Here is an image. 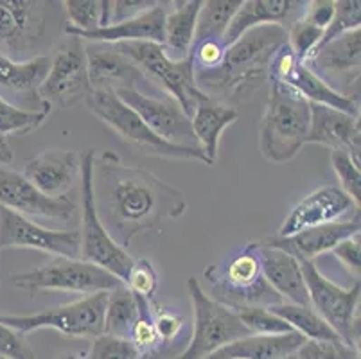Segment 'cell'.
Here are the masks:
<instances>
[{"label":"cell","mask_w":361,"mask_h":359,"mask_svg":"<svg viewBox=\"0 0 361 359\" xmlns=\"http://www.w3.org/2000/svg\"><path fill=\"white\" fill-rule=\"evenodd\" d=\"M241 4L243 0H207V2H202V9L198 13V20H196L195 42L211 38L223 39Z\"/></svg>","instance_id":"33"},{"label":"cell","mask_w":361,"mask_h":359,"mask_svg":"<svg viewBox=\"0 0 361 359\" xmlns=\"http://www.w3.org/2000/svg\"><path fill=\"white\" fill-rule=\"evenodd\" d=\"M304 341L306 340L297 332L281 336L250 334L219 348L207 359H281L284 355L297 354Z\"/></svg>","instance_id":"29"},{"label":"cell","mask_w":361,"mask_h":359,"mask_svg":"<svg viewBox=\"0 0 361 359\" xmlns=\"http://www.w3.org/2000/svg\"><path fill=\"white\" fill-rule=\"evenodd\" d=\"M282 44L286 29L262 25L250 29L226 47L223 63L211 72H196V87L225 107L235 108L250 101L266 83H270V63Z\"/></svg>","instance_id":"2"},{"label":"cell","mask_w":361,"mask_h":359,"mask_svg":"<svg viewBox=\"0 0 361 359\" xmlns=\"http://www.w3.org/2000/svg\"><path fill=\"white\" fill-rule=\"evenodd\" d=\"M281 359H298V358H297V354H290V355H284V358H281Z\"/></svg>","instance_id":"49"},{"label":"cell","mask_w":361,"mask_h":359,"mask_svg":"<svg viewBox=\"0 0 361 359\" xmlns=\"http://www.w3.org/2000/svg\"><path fill=\"white\" fill-rule=\"evenodd\" d=\"M356 217H360V207L340 187L324 185L311 190L290 210L279 229L277 237H291L313 226Z\"/></svg>","instance_id":"19"},{"label":"cell","mask_w":361,"mask_h":359,"mask_svg":"<svg viewBox=\"0 0 361 359\" xmlns=\"http://www.w3.org/2000/svg\"><path fill=\"white\" fill-rule=\"evenodd\" d=\"M271 312L286 322L297 334H300L304 340L313 341H334L340 340V336L329 327L324 318L314 311L311 305H297L290 302L271 305Z\"/></svg>","instance_id":"30"},{"label":"cell","mask_w":361,"mask_h":359,"mask_svg":"<svg viewBox=\"0 0 361 359\" xmlns=\"http://www.w3.org/2000/svg\"><path fill=\"white\" fill-rule=\"evenodd\" d=\"M360 229V217H356V219H347V221L313 226V229L302 230V232L295 233L291 237H274V239H268L266 243L291 253L297 259L314 262L317 257L333 252L341 241L357 236Z\"/></svg>","instance_id":"24"},{"label":"cell","mask_w":361,"mask_h":359,"mask_svg":"<svg viewBox=\"0 0 361 359\" xmlns=\"http://www.w3.org/2000/svg\"><path fill=\"white\" fill-rule=\"evenodd\" d=\"M0 359H4V358H0Z\"/></svg>","instance_id":"51"},{"label":"cell","mask_w":361,"mask_h":359,"mask_svg":"<svg viewBox=\"0 0 361 359\" xmlns=\"http://www.w3.org/2000/svg\"><path fill=\"white\" fill-rule=\"evenodd\" d=\"M137 359H162V355L159 354V351L157 352H146V354H139V358Z\"/></svg>","instance_id":"48"},{"label":"cell","mask_w":361,"mask_h":359,"mask_svg":"<svg viewBox=\"0 0 361 359\" xmlns=\"http://www.w3.org/2000/svg\"><path fill=\"white\" fill-rule=\"evenodd\" d=\"M298 262L311 308L329 324L341 341L360 348V282H354L349 289H343L326 275H322L314 262L304 259H298Z\"/></svg>","instance_id":"12"},{"label":"cell","mask_w":361,"mask_h":359,"mask_svg":"<svg viewBox=\"0 0 361 359\" xmlns=\"http://www.w3.org/2000/svg\"><path fill=\"white\" fill-rule=\"evenodd\" d=\"M61 359H78V358H75V355H65V358H61Z\"/></svg>","instance_id":"50"},{"label":"cell","mask_w":361,"mask_h":359,"mask_svg":"<svg viewBox=\"0 0 361 359\" xmlns=\"http://www.w3.org/2000/svg\"><path fill=\"white\" fill-rule=\"evenodd\" d=\"M52 2L0 0V54L13 61L38 58L49 36L54 15Z\"/></svg>","instance_id":"11"},{"label":"cell","mask_w":361,"mask_h":359,"mask_svg":"<svg viewBox=\"0 0 361 359\" xmlns=\"http://www.w3.org/2000/svg\"><path fill=\"white\" fill-rule=\"evenodd\" d=\"M65 24L63 31L92 32L111 24L114 0H63Z\"/></svg>","instance_id":"32"},{"label":"cell","mask_w":361,"mask_h":359,"mask_svg":"<svg viewBox=\"0 0 361 359\" xmlns=\"http://www.w3.org/2000/svg\"><path fill=\"white\" fill-rule=\"evenodd\" d=\"M88 81L94 92L139 90L149 95H166L151 85L149 79L116 45L85 42Z\"/></svg>","instance_id":"16"},{"label":"cell","mask_w":361,"mask_h":359,"mask_svg":"<svg viewBox=\"0 0 361 359\" xmlns=\"http://www.w3.org/2000/svg\"><path fill=\"white\" fill-rule=\"evenodd\" d=\"M116 49L140 68L153 87L175 99L189 118L200 104L209 101V97L196 87L195 71L189 58L173 61L166 56L162 45L153 42L117 44Z\"/></svg>","instance_id":"6"},{"label":"cell","mask_w":361,"mask_h":359,"mask_svg":"<svg viewBox=\"0 0 361 359\" xmlns=\"http://www.w3.org/2000/svg\"><path fill=\"white\" fill-rule=\"evenodd\" d=\"M139 354L130 340L103 332L92 340L85 359H137Z\"/></svg>","instance_id":"40"},{"label":"cell","mask_w":361,"mask_h":359,"mask_svg":"<svg viewBox=\"0 0 361 359\" xmlns=\"http://www.w3.org/2000/svg\"><path fill=\"white\" fill-rule=\"evenodd\" d=\"M0 207L24 217H42L61 225L74 221L78 216V203L71 196H45L24 174L6 166H0Z\"/></svg>","instance_id":"17"},{"label":"cell","mask_w":361,"mask_h":359,"mask_svg":"<svg viewBox=\"0 0 361 359\" xmlns=\"http://www.w3.org/2000/svg\"><path fill=\"white\" fill-rule=\"evenodd\" d=\"M49 65L51 56L47 54L27 61H13L0 54V97L20 110H51L40 97V87L47 75Z\"/></svg>","instance_id":"20"},{"label":"cell","mask_w":361,"mask_h":359,"mask_svg":"<svg viewBox=\"0 0 361 359\" xmlns=\"http://www.w3.org/2000/svg\"><path fill=\"white\" fill-rule=\"evenodd\" d=\"M226 54V45L223 44V39H202V42H195L189 52V59H191L192 71L196 72H211L218 68L223 63Z\"/></svg>","instance_id":"42"},{"label":"cell","mask_w":361,"mask_h":359,"mask_svg":"<svg viewBox=\"0 0 361 359\" xmlns=\"http://www.w3.org/2000/svg\"><path fill=\"white\" fill-rule=\"evenodd\" d=\"M187 291L192 304V334L185 351L175 359H207L232 341L250 336L238 312L212 300L196 276L187 281Z\"/></svg>","instance_id":"8"},{"label":"cell","mask_w":361,"mask_h":359,"mask_svg":"<svg viewBox=\"0 0 361 359\" xmlns=\"http://www.w3.org/2000/svg\"><path fill=\"white\" fill-rule=\"evenodd\" d=\"M22 174L45 196H68L81 176V157L71 150L42 151L25 160Z\"/></svg>","instance_id":"21"},{"label":"cell","mask_w":361,"mask_h":359,"mask_svg":"<svg viewBox=\"0 0 361 359\" xmlns=\"http://www.w3.org/2000/svg\"><path fill=\"white\" fill-rule=\"evenodd\" d=\"M81 157V259L92 264H97L116 275L124 284L128 272L133 266V257L111 239L110 233L101 223L94 203V187H92V173H94V158L96 150H87Z\"/></svg>","instance_id":"10"},{"label":"cell","mask_w":361,"mask_h":359,"mask_svg":"<svg viewBox=\"0 0 361 359\" xmlns=\"http://www.w3.org/2000/svg\"><path fill=\"white\" fill-rule=\"evenodd\" d=\"M106 298L108 291H101L35 315H0V324L24 336L40 329H52L68 340H94L103 334Z\"/></svg>","instance_id":"7"},{"label":"cell","mask_w":361,"mask_h":359,"mask_svg":"<svg viewBox=\"0 0 361 359\" xmlns=\"http://www.w3.org/2000/svg\"><path fill=\"white\" fill-rule=\"evenodd\" d=\"M137 302H139V315H137L135 324L131 327L130 341L140 354L157 352L160 345H162V341H160L159 334H157L153 312H151V302L139 298V296H137Z\"/></svg>","instance_id":"36"},{"label":"cell","mask_w":361,"mask_h":359,"mask_svg":"<svg viewBox=\"0 0 361 359\" xmlns=\"http://www.w3.org/2000/svg\"><path fill=\"white\" fill-rule=\"evenodd\" d=\"M361 31H350L322 45L306 61L307 67L324 79L334 92L360 103Z\"/></svg>","instance_id":"15"},{"label":"cell","mask_w":361,"mask_h":359,"mask_svg":"<svg viewBox=\"0 0 361 359\" xmlns=\"http://www.w3.org/2000/svg\"><path fill=\"white\" fill-rule=\"evenodd\" d=\"M155 4L157 2H153V0H117L111 8V24L142 15L144 11H147Z\"/></svg>","instance_id":"46"},{"label":"cell","mask_w":361,"mask_h":359,"mask_svg":"<svg viewBox=\"0 0 361 359\" xmlns=\"http://www.w3.org/2000/svg\"><path fill=\"white\" fill-rule=\"evenodd\" d=\"M331 166L340 180L341 190L360 207L361 202V171L360 164L345 151H331Z\"/></svg>","instance_id":"38"},{"label":"cell","mask_w":361,"mask_h":359,"mask_svg":"<svg viewBox=\"0 0 361 359\" xmlns=\"http://www.w3.org/2000/svg\"><path fill=\"white\" fill-rule=\"evenodd\" d=\"M51 110L27 111L13 107L6 99L0 97V133L2 135H25L44 126L45 118Z\"/></svg>","instance_id":"34"},{"label":"cell","mask_w":361,"mask_h":359,"mask_svg":"<svg viewBox=\"0 0 361 359\" xmlns=\"http://www.w3.org/2000/svg\"><path fill=\"white\" fill-rule=\"evenodd\" d=\"M0 358L4 359H36L27 336L0 324Z\"/></svg>","instance_id":"43"},{"label":"cell","mask_w":361,"mask_h":359,"mask_svg":"<svg viewBox=\"0 0 361 359\" xmlns=\"http://www.w3.org/2000/svg\"><path fill=\"white\" fill-rule=\"evenodd\" d=\"M166 11L164 4L157 2L153 8L144 11L142 15L133 16L130 20H123L117 24H110L106 28L96 29L92 32H72L63 31V35L75 36L83 42H94V44H130V42H153V44H164V22H166Z\"/></svg>","instance_id":"26"},{"label":"cell","mask_w":361,"mask_h":359,"mask_svg":"<svg viewBox=\"0 0 361 359\" xmlns=\"http://www.w3.org/2000/svg\"><path fill=\"white\" fill-rule=\"evenodd\" d=\"M360 25H361L360 0H334L333 20H331V24L327 25L324 36H322L320 45L317 47V51L322 47V45L329 44V42H333V39L340 38V36L347 35V32L350 31H356V29H360Z\"/></svg>","instance_id":"35"},{"label":"cell","mask_w":361,"mask_h":359,"mask_svg":"<svg viewBox=\"0 0 361 359\" xmlns=\"http://www.w3.org/2000/svg\"><path fill=\"white\" fill-rule=\"evenodd\" d=\"M90 94L85 42L65 35L51 58L47 75L40 87V97L51 108L67 110L85 104Z\"/></svg>","instance_id":"13"},{"label":"cell","mask_w":361,"mask_h":359,"mask_svg":"<svg viewBox=\"0 0 361 359\" xmlns=\"http://www.w3.org/2000/svg\"><path fill=\"white\" fill-rule=\"evenodd\" d=\"M15 288L22 289L29 296L40 291H71L94 295L101 291H111L123 282L104 268L83 259L52 257L51 261L29 272L11 275Z\"/></svg>","instance_id":"9"},{"label":"cell","mask_w":361,"mask_h":359,"mask_svg":"<svg viewBox=\"0 0 361 359\" xmlns=\"http://www.w3.org/2000/svg\"><path fill=\"white\" fill-rule=\"evenodd\" d=\"M311 104L286 85L270 81V94L259 130V147L271 164L291 162L307 140Z\"/></svg>","instance_id":"4"},{"label":"cell","mask_w":361,"mask_h":359,"mask_svg":"<svg viewBox=\"0 0 361 359\" xmlns=\"http://www.w3.org/2000/svg\"><path fill=\"white\" fill-rule=\"evenodd\" d=\"M306 144H320L331 151H345L360 164L361 126L360 115L343 114L329 107L311 104V121Z\"/></svg>","instance_id":"22"},{"label":"cell","mask_w":361,"mask_h":359,"mask_svg":"<svg viewBox=\"0 0 361 359\" xmlns=\"http://www.w3.org/2000/svg\"><path fill=\"white\" fill-rule=\"evenodd\" d=\"M231 359H232V358H231Z\"/></svg>","instance_id":"52"},{"label":"cell","mask_w":361,"mask_h":359,"mask_svg":"<svg viewBox=\"0 0 361 359\" xmlns=\"http://www.w3.org/2000/svg\"><path fill=\"white\" fill-rule=\"evenodd\" d=\"M24 248L52 257L81 259L80 230L45 229L29 217L0 207V250Z\"/></svg>","instance_id":"14"},{"label":"cell","mask_w":361,"mask_h":359,"mask_svg":"<svg viewBox=\"0 0 361 359\" xmlns=\"http://www.w3.org/2000/svg\"><path fill=\"white\" fill-rule=\"evenodd\" d=\"M116 95L142 118L144 124L157 137L173 146L198 147L191 128V118L187 117L185 111L173 97L149 95L139 90H123L117 92Z\"/></svg>","instance_id":"18"},{"label":"cell","mask_w":361,"mask_h":359,"mask_svg":"<svg viewBox=\"0 0 361 359\" xmlns=\"http://www.w3.org/2000/svg\"><path fill=\"white\" fill-rule=\"evenodd\" d=\"M238 118V108L225 107V104H219L211 99L200 104L195 114L191 115L192 133H195L196 144L205 157L207 166L216 164L223 131L231 128Z\"/></svg>","instance_id":"27"},{"label":"cell","mask_w":361,"mask_h":359,"mask_svg":"<svg viewBox=\"0 0 361 359\" xmlns=\"http://www.w3.org/2000/svg\"><path fill=\"white\" fill-rule=\"evenodd\" d=\"M238 316L250 334L281 336L288 334V332H295L286 322L279 318L275 312H271L270 309L266 308L246 309V311L238 312Z\"/></svg>","instance_id":"37"},{"label":"cell","mask_w":361,"mask_h":359,"mask_svg":"<svg viewBox=\"0 0 361 359\" xmlns=\"http://www.w3.org/2000/svg\"><path fill=\"white\" fill-rule=\"evenodd\" d=\"M124 286L139 298L151 302L159 289V273L149 259H135L128 272Z\"/></svg>","instance_id":"39"},{"label":"cell","mask_w":361,"mask_h":359,"mask_svg":"<svg viewBox=\"0 0 361 359\" xmlns=\"http://www.w3.org/2000/svg\"><path fill=\"white\" fill-rule=\"evenodd\" d=\"M298 359H361L360 348L345 341H313L306 340L297 351Z\"/></svg>","instance_id":"41"},{"label":"cell","mask_w":361,"mask_h":359,"mask_svg":"<svg viewBox=\"0 0 361 359\" xmlns=\"http://www.w3.org/2000/svg\"><path fill=\"white\" fill-rule=\"evenodd\" d=\"M139 315V302L137 296L124 284L108 291L106 309H104L103 332L117 338L130 340V332Z\"/></svg>","instance_id":"31"},{"label":"cell","mask_w":361,"mask_h":359,"mask_svg":"<svg viewBox=\"0 0 361 359\" xmlns=\"http://www.w3.org/2000/svg\"><path fill=\"white\" fill-rule=\"evenodd\" d=\"M331 253L356 281H360V233L341 241Z\"/></svg>","instance_id":"45"},{"label":"cell","mask_w":361,"mask_h":359,"mask_svg":"<svg viewBox=\"0 0 361 359\" xmlns=\"http://www.w3.org/2000/svg\"><path fill=\"white\" fill-rule=\"evenodd\" d=\"M92 187L101 223L124 250L140 233L187 212L182 190L151 171L124 164L114 151L96 154Z\"/></svg>","instance_id":"1"},{"label":"cell","mask_w":361,"mask_h":359,"mask_svg":"<svg viewBox=\"0 0 361 359\" xmlns=\"http://www.w3.org/2000/svg\"><path fill=\"white\" fill-rule=\"evenodd\" d=\"M306 6V0H243L223 36V44L228 47L245 32L262 25H279L288 31Z\"/></svg>","instance_id":"23"},{"label":"cell","mask_w":361,"mask_h":359,"mask_svg":"<svg viewBox=\"0 0 361 359\" xmlns=\"http://www.w3.org/2000/svg\"><path fill=\"white\" fill-rule=\"evenodd\" d=\"M13 160H15V154H13L11 144L6 135L0 133V166H9Z\"/></svg>","instance_id":"47"},{"label":"cell","mask_w":361,"mask_h":359,"mask_svg":"<svg viewBox=\"0 0 361 359\" xmlns=\"http://www.w3.org/2000/svg\"><path fill=\"white\" fill-rule=\"evenodd\" d=\"M151 312H153V322H155V329L160 341L162 343H171L182 331L183 316L167 308L155 305L153 302H151Z\"/></svg>","instance_id":"44"},{"label":"cell","mask_w":361,"mask_h":359,"mask_svg":"<svg viewBox=\"0 0 361 359\" xmlns=\"http://www.w3.org/2000/svg\"><path fill=\"white\" fill-rule=\"evenodd\" d=\"M202 9V0H180L171 2V9L166 11L164 22V52L173 61L189 58L195 44L196 20Z\"/></svg>","instance_id":"28"},{"label":"cell","mask_w":361,"mask_h":359,"mask_svg":"<svg viewBox=\"0 0 361 359\" xmlns=\"http://www.w3.org/2000/svg\"><path fill=\"white\" fill-rule=\"evenodd\" d=\"M88 110L103 121L123 142L147 157L166 158V160H191L207 166V160L198 147L173 146L160 137H157L144 124L142 118L131 110L111 92H94L85 101Z\"/></svg>","instance_id":"5"},{"label":"cell","mask_w":361,"mask_h":359,"mask_svg":"<svg viewBox=\"0 0 361 359\" xmlns=\"http://www.w3.org/2000/svg\"><path fill=\"white\" fill-rule=\"evenodd\" d=\"M212 300L234 312L254 308H271L282 304V298L266 282L259 259V243H248L219 264H211L203 272Z\"/></svg>","instance_id":"3"},{"label":"cell","mask_w":361,"mask_h":359,"mask_svg":"<svg viewBox=\"0 0 361 359\" xmlns=\"http://www.w3.org/2000/svg\"><path fill=\"white\" fill-rule=\"evenodd\" d=\"M259 259L266 282L284 302L297 305H310L306 282L302 275L300 262L297 257L277 246L259 243Z\"/></svg>","instance_id":"25"}]
</instances>
